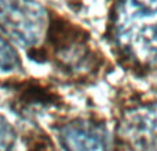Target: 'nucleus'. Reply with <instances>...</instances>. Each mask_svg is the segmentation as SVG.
<instances>
[{
  "mask_svg": "<svg viewBox=\"0 0 157 151\" xmlns=\"http://www.w3.org/2000/svg\"><path fill=\"white\" fill-rule=\"evenodd\" d=\"M114 32L128 55L139 63L157 64V0H120Z\"/></svg>",
  "mask_w": 157,
  "mask_h": 151,
  "instance_id": "nucleus-1",
  "label": "nucleus"
},
{
  "mask_svg": "<svg viewBox=\"0 0 157 151\" xmlns=\"http://www.w3.org/2000/svg\"><path fill=\"white\" fill-rule=\"evenodd\" d=\"M46 27L47 11L41 0H0V28L19 44H37Z\"/></svg>",
  "mask_w": 157,
  "mask_h": 151,
  "instance_id": "nucleus-2",
  "label": "nucleus"
},
{
  "mask_svg": "<svg viewBox=\"0 0 157 151\" xmlns=\"http://www.w3.org/2000/svg\"><path fill=\"white\" fill-rule=\"evenodd\" d=\"M119 132L123 140L136 151H157V104L128 111Z\"/></svg>",
  "mask_w": 157,
  "mask_h": 151,
  "instance_id": "nucleus-3",
  "label": "nucleus"
},
{
  "mask_svg": "<svg viewBox=\"0 0 157 151\" xmlns=\"http://www.w3.org/2000/svg\"><path fill=\"white\" fill-rule=\"evenodd\" d=\"M59 141L65 151H109L106 132L91 122L76 121L59 129Z\"/></svg>",
  "mask_w": 157,
  "mask_h": 151,
  "instance_id": "nucleus-4",
  "label": "nucleus"
},
{
  "mask_svg": "<svg viewBox=\"0 0 157 151\" xmlns=\"http://www.w3.org/2000/svg\"><path fill=\"white\" fill-rule=\"evenodd\" d=\"M19 65L21 63L18 53L4 38L0 36V69L4 72H13L18 69Z\"/></svg>",
  "mask_w": 157,
  "mask_h": 151,
  "instance_id": "nucleus-5",
  "label": "nucleus"
},
{
  "mask_svg": "<svg viewBox=\"0 0 157 151\" xmlns=\"http://www.w3.org/2000/svg\"><path fill=\"white\" fill-rule=\"evenodd\" d=\"M15 139L17 135L11 124L4 116H0V151H11Z\"/></svg>",
  "mask_w": 157,
  "mask_h": 151,
  "instance_id": "nucleus-6",
  "label": "nucleus"
}]
</instances>
